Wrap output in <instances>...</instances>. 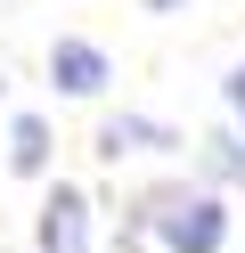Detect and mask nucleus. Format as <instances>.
Masks as SVG:
<instances>
[{
	"label": "nucleus",
	"instance_id": "obj_1",
	"mask_svg": "<svg viewBox=\"0 0 245 253\" xmlns=\"http://www.w3.org/2000/svg\"><path fill=\"white\" fill-rule=\"evenodd\" d=\"M155 212H163V245L172 253H221V204L212 196H155Z\"/></svg>",
	"mask_w": 245,
	"mask_h": 253
},
{
	"label": "nucleus",
	"instance_id": "obj_3",
	"mask_svg": "<svg viewBox=\"0 0 245 253\" xmlns=\"http://www.w3.org/2000/svg\"><path fill=\"white\" fill-rule=\"evenodd\" d=\"M49 74H57L65 98H98V90H106V57H98L90 41H57V49H49Z\"/></svg>",
	"mask_w": 245,
	"mask_h": 253
},
{
	"label": "nucleus",
	"instance_id": "obj_2",
	"mask_svg": "<svg viewBox=\"0 0 245 253\" xmlns=\"http://www.w3.org/2000/svg\"><path fill=\"white\" fill-rule=\"evenodd\" d=\"M41 253H90V204H82V188H57L41 204Z\"/></svg>",
	"mask_w": 245,
	"mask_h": 253
},
{
	"label": "nucleus",
	"instance_id": "obj_4",
	"mask_svg": "<svg viewBox=\"0 0 245 253\" xmlns=\"http://www.w3.org/2000/svg\"><path fill=\"white\" fill-rule=\"evenodd\" d=\"M155 147H180L172 123H147V115H114L98 131V155H155Z\"/></svg>",
	"mask_w": 245,
	"mask_h": 253
},
{
	"label": "nucleus",
	"instance_id": "obj_6",
	"mask_svg": "<svg viewBox=\"0 0 245 253\" xmlns=\"http://www.w3.org/2000/svg\"><path fill=\"white\" fill-rule=\"evenodd\" d=\"M229 98H237V106H245V74H237V82H229Z\"/></svg>",
	"mask_w": 245,
	"mask_h": 253
},
{
	"label": "nucleus",
	"instance_id": "obj_7",
	"mask_svg": "<svg viewBox=\"0 0 245 253\" xmlns=\"http://www.w3.org/2000/svg\"><path fill=\"white\" fill-rule=\"evenodd\" d=\"M147 8H180V0H147Z\"/></svg>",
	"mask_w": 245,
	"mask_h": 253
},
{
	"label": "nucleus",
	"instance_id": "obj_5",
	"mask_svg": "<svg viewBox=\"0 0 245 253\" xmlns=\"http://www.w3.org/2000/svg\"><path fill=\"white\" fill-rule=\"evenodd\" d=\"M8 155H16V171H41V164H49V131H41V115H16V147H8Z\"/></svg>",
	"mask_w": 245,
	"mask_h": 253
}]
</instances>
